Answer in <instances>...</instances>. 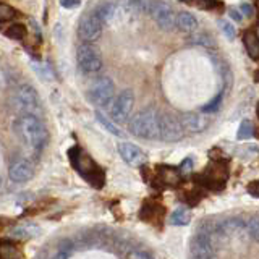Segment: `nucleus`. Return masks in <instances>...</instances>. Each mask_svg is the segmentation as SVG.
<instances>
[{
    "mask_svg": "<svg viewBox=\"0 0 259 259\" xmlns=\"http://www.w3.org/2000/svg\"><path fill=\"white\" fill-rule=\"evenodd\" d=\"M13 132L18 140L34 152H40L49 141L47 128L37 115H20L13 121Z\"/></svg>",
    "mask_w": 259,
    "mask_h": 259,
    "instance_id": "1",
    "label": "nucleus"
},
{
    "mask_svg": "<svg viewBox=\"0 0 259 259\" xmlns=\"http://www.w3.org/2000/svg\"><path fill=\"white\" fill-rule=\"evenodd\" d=\"M128 132L143 140H159L160 138V113L154 107L140 110L128 121Z\"/></svg>",
    "mask_w": 259,
    "mask_h": 259,
    "instance_id": "2",
    "label": "nucleus"
},
{
    "mask_svg": "<svg viewBox=\"0 0 259 259\" xmlns=\"http://www.w3.org/2000/svg\"><path fill=\"white\" fill-rule=\"evenodd\" d=\"M13 109L20 113V115H37L40 112V102L39 96L34 91V88L29 84H21L15 91L12 97Z\"/></svg>",
    "mask_w": 259,
    "mask_h": 259,
    "instance_id": "3",
    "label": "nucleus"
},
{
    "mask_svg": "<svg viewBox=\"0 0 259 259\" xmlns=\"http://www.w3.org/2000/svg\"><path fill=\"white\" fill-rule=\"evenodd\" d=\"M113 96H115V86H113V81L107 76L94 79L88 89L89 101L97 107H107Z\"/></svg>",
    "mask_w": 259,
    "mask_h": 259,
    "instance_id": "4",
    "label": "nucleus"
},
{
    "mask_svg": "<svg viewBox=\"0 0 259 259\" xmlns=\"http://www.w3.org/2000/svg\"><path fill=\"white\" fill-rule=\"evenodd\" d=\"M76 60H78L79 68L84 73H99L104 65L99 49L91 42H84L78 47Z\"/></svg>",
    "mask_w": 259,
    "mask_h": 259,
    "instance_id": "5",
    "label": "nucleus"
},
{
    "mask_svg": "<svg viewBox=\"0 0 259 259\" xmlns=\"http://www.w3.org/2000/svg\"><path fill=\"white\" fill-rule=\"evenodd\" d=\"M133 105H135L133 91L132 89H123V91H121L112 102V107H110L112 120L117 121V123H123V121H126L130 113L133 110Z\"/></svg>",
    "mask_w": 259,
    "mask_h": 259,
    "instance_id": "6",
    "label": "nucleus"
},
{
    "mask_svg": "<svg viewBox=\"0 0 259 259\" xmlns=\"http://www.w3.org/2000/svg\"><path fill=\"white\" fill-rule=\"evenodd\" d=\"M185 126L180 118L172 113H160V140L167 143H177L185 136Z\"/></svg>",
    "mask_w": 259,
    "mask_h": 259,
    "instance_id": "7",
    "label": "nucleus"
},
{
    "mask_svg": "<svg viewBox=\"0 0 259 259\" xmlns=\"http://www.w3.org/2000/svg\"><path fill=\"white\" fill-rule=\"evenodd\" d=\"M104 26L105 24L102 23V20L99 18V16H97L96 12L84 15L83 18H81L79 28H78L79 37L83 39L84 42H94V40H97L102 36Z\"/></svg>",
    "mask_w": 259,
    "mask_h": 259,
    "instance_id": "8",
    "label": "nucleus"
},
{
    "mask_svg": "<svg viewBox=\"0 0 259 259\" xmlns=\"http://www.w3.org/2000/svg\"><path fill=\"white\" fill-rule=\"evenodd\" d=\"M133 5L132 4H104V5H99L96 8V13L97 16L102 20V23L105 26H112V24L118 23L120 20H123L128 10L132 8Z\"/></svg>",
    "mask_w": 259,
    "mask_h": 259,
    "instance_id": "9",
    "label": "nucleus"
},
{
    "mask_svg": "<svg viewBox=\"0 0 259 259\" xmlns=\"http://www.w3.org/2000/svg\"><path fill=\"white\" fill-rule=\"evenodd\" d=\"M152 18L164 31H172L177 26V13L165 2H156L152 10Z\"/></svg>",
    "mask_w": 259,
    "mask_h": 259,
    "instance_id": "10",
    "label": "nucleus"
},
{
    "mask_svg": "<svg viewBox=\"0 0 259 259\" xmlns=\"http://www.w3.org/2000/svg\"><path fill=\"white\" fill-rule=\"evenodd\" d=\"M191 257L193 259H215V251L207 233H198L191 240Z\"/></svg>",
    "mask_w": 259,
    "mask_h": 259,
    "instance_id": "11",
    "label": "nucleus"
},
{
    "mask_svg": "<svg viewBox=\"0 0 259 259\" xmlns=\"http://www.w3.org/2000/svg\"><path fill=\"white\" fill-rule=\"evenodd\" d=\"M118 154L121 156L128 165L132 167H141L144 165L146 162H148V157H146V154L138 148L136 144L133 143H128V141H123L118 144Z\"/></svg>",
    "mask_w": 259,
    "mask_h": 259,
    "instance_id": "12",
    "label": "nucleus"
},
{
    "mask_svg": "<svg viewBox=\"0 0 259 259\" xmlns=\"http://www.w3.org/2000/svg\"><path fill=\"white\" fill-rule=\"evenodd\" d=\"M34 175V165L28 159H18L8 168V178L13 183H24L29 182Z\"/></svg>",
    "mask_w": 259,
    "mask_h": 259,
    "instance_id": "13",
    "label": "nucleus"
},
{
    "mask_svg": "<svg viewBox=\"0 0 259 259\" xmlns=\"http://www.w3.org/2000/svg\"><path fill=\"white\" fill-rule=\"evenodd\" d=\"M180 120L185 130L190 133H202L209 126V118L204 113H199V112H186L180 117Z\"/></svg>",
    "mask_w": 259,
    "mask_h": 259,
    "instance_id": "14",
    "label": "nucleus"
},
{
    "mask_svg": "<svg viewBox=\"0 0 259 259\" xmlns=\"http://www.w3.org/2000/svg\"><path fill=\"white\" fill-rule=\"evenodd\" d=\"M243 42H245V49L248 55L253 60H259V36L253 29H248L243 36Z\"/></svg>",
    "mask_w": 259,
    "mask_h": 259,
    "instance_id": "15",
    "label": "nucleus"
},
{
    "mask_svg": "<svg viewBox=\"0 0 259 259\" xmlns=\"http://www.w3.org/2000/svg\"><path fill=\"white\" fill-rule=\"evenodd\" d=\"M198 20L190 12H180L177 13V28L185 32H194L198 29Z\"/></svg>",
    "mask_w": 259,
    "mask_h": 259,
    "instance_id": "16",
    "label": "nucleus"
},
{
    "mask_svg": "<svg viewBox=\"0 0 259 259\" xmlns=\"http://www.w3.org/2000/svg\"><path fill=\"white\" fill-rule=\"evenodd\" d=\"M39 233V229L34 225H20L15 227L13 230H10V237L18 238V240H29L32 237H36Z\"/></svg>",
    "mask_w": 259,
    "mask_h": 259,
    "instance_id": "17",
    "label": "nucleus"
},
{
    "mask_svg": "<svg viewBox=\"0 0 259 259\" xmlns=\"http://www.w3.org/2000/svg\"><path fill=\"white\" fill-rule=\"evenodd\" d=\"M190 221H191L190 210L185 207H177L172 212V215H170V224L174 225H188Z\"/></svg>",
    "mask_w": 259,
    "mask_h": 259,
    "instance_id": "18",
    "label": "nucleus"
},
{
    "mask_svg": "<svg viewBox=\"0 0 259 259\" xmlns=\"http://www.w3.org/2000/svg\"><path fill=\"white\" fill-rule=\"evenodd\" d=\"M5 36L15 40H23L24 36H26V26L21 23H13L5 29Z\"/></svg>",
    "mask_w": 259,
    "mask_h": 259,
    "instance_id": "19",
    "label": "nucleus"
},
{
    "mask_svg": "<svg viewBox=\"0 0 259 259\" xmlns=\"http://www.w3.org/2000/svg\"><path fill=\"white\" fill-rule=\"evenodd\" d=\"M96 118L99 120V123H101L105 130H109V132H110L112 135H115V136H118V138L123 136V133H121L120 130L115 126V123H113V121H110L105 115H102L101 112H96Z\"/></svg>",
    "mask_w": 259,
    "mask_h": 259,
    "instance_id": "20",
    "label": "nucleus"
},
{
    "mask_svg": "<svg viewBox=\"0 0 259 259\" xmlns=\"http://www.w3.org/2000/svg\"><path fill=\"white\" fill-rule=\"evenodd\" d=\"M254 133V128H253V123H251L249 120H243L241 125L238 128V133H237V138L238 140H249L251 136Z\"/></svg>",
    "mask_w": 259,
    "mask_h": 259,
    "instance_id": "21",
    "label": "nucleus"
},
{
    "mask_svg": "<svg viewBox=\"0 0 259 259\" xmlns=\"http://www.w3.org/2000/svg\"><path fill=\"white\" fill-rule=\"evenodd\" d=\"M217 26L219 29L222 31V34L227 37V39H235V36H237V29L233 28V24L230 21H227V20H219L217 21Z\"/></svg>",
    "mask_w": 259,
    "mask_h": 259,
    "instance_id": "22",
    "label": "nucleus"
},
{
    "mask_svg": "<svg viewBox=\"0 0 259 259\" xmlns=\"http://www.w3.org/2000/svg\"><path fill=\"white\" fill-rule=\"evenodd\" d=\"M246 230L249 233V237L259 243V215H253L249 219L246 224Z\"/></svg>",
    "mask_w": 259,
    "mask_h": 259,
    "instance_id": "23",
    "label": "nucleus"
},
{
    "mask_svg": "<svg viewBox=\"0 0 259 259\" xmlns=\"http://www.w3.org/2000/svg\"><path fill=\"white\" fill-rule=\"evenodd\" d=\"M185 2H190V5H194L201 8V10H212L217 7V0H185Z\"/></svg>",
    "mask_w": 259,
    "mask_h": 259,
    "instance_id": "24",
    "label": "nucleus"
},
{
    "mask_svg": "<svg viewBox=\"0 0 259 259\" xmlns=\"http://www.w3.org/2000/svg\"><path fill=\"white\" fill-rule=\"evenodd\" d=\"M193 40L196 44H201V46H207V47H214V39L210 37L206 32H201V34H196L193 36Z\"/></svg>",
    "mask_w": 259,
    "mask_h": 259,
    "instance_id": "25",
    "label": "nucleus"
},
{
    "mask_svg": "<svg viewBox=\"0 0 259 259\" xmlns=\"http://www.w3.org/2000/svg\"><path fill=\"white\" fill-rule=\"evenodd\" d=\"M221 101H222V94L215 96L212 101H210L209 104H206L204 107H202V112H207V113H210V112H215V110L219 109V105H221Z\"/></svg>",
    "mask_w": 259,
    "mask_h": 259,
    "instance_id": "26",
    "label": "nucleus"
},
{
    "mask_svg": "<svg viewBox=\"0 0 259 259\" xmlns=\"http://www.w3.org/2000/svg\"><path fill=\"white\" fill-rule=\"evenodd\" d=\"M15 13V10L12 7H8V5H2L0 7V16H2V21H5V20H12L13 18V15Z\"/></svg>",
    "mask_w": 259,
    "mask_h": 259,
    "instance_id": "27",
    "label": "nucleus"
},
{
    "mask_svg": "<svg viewBox=\"0 0 259 259\" xmlns=\"http://www.w3.org/2000/svg\"><path fill=\"white\" fill-rule=\"evenodd\" d=\"M60 2V5L63 7V8H76V7H79V4H81V0H59Z\"/></svg>",
    "mask_w": 259,
    "mask_h": 259,
    "instance_id": "28",
    "label": "nucleus"
},
{
    "mask_svg": "<svg viewBox=\"0 0 259 259\" xmlns=\"http://www.w3.org/2000/svg\"><path fill=\"white\" fill-rule=\"evenodd\" d=\"M191 168H193V159H191V157H186V159L182 162L180 170H182V172H190Z\"/></svg>",
    "mask_w": 259,
    "mask_h": 259,
    "instance_id": "29",
    "label": "nucleus"
},
{
    "mask_svg": "<svg viewBox=\"0 0 259 259\" xmlns=\"http://www.w3.org/2000/svg\"><path fill=\"white\" fill-rule=\"evenodd\" d=\"M240 10H241V13L245 15V16H251V15H253V8H251L249 4H243L240 7Z\"/></svg>",
    "mask_w": 259,
    "mask_h": 259,
    "instance_id": "30",
    "label": "nucleus"
},
{
    "mask_svg": "<svg viewBox=\"0 0 259 259\" xmlns=\"http://www.w3.org/2000/svg\"><path fill=\"white\" fill-rule=\"evenodd\" d=\"M230 16L235 21H241V13L238 10H235V8H230Z\"/></svg>",
    "mask_w": 259,
    "mask_h": 259,
    "instance_id": "31",
    "label": "nucleus"
},
{
    "mask_svg": "<svg viewBox=\"0 0 259 259\" xmlns=\"http://www.w3.org/2000/svg\"><path fill=\"white\" fill-rule=\"evenodd\" d=\"M68 251H59V253H57L52 259H68Z\"/></svg>",
    "mask_w": 259,
    "mask_h": 259,
    "instance_id": "32",
    "label": "nucleus"
},
{
    "mask_svg": "<svg viewBox=\"0 0 259 259\" xmlns=\"http://www.w3.org/2000/svg\"><path fill=\"white\" fill-rule=\"evenodd\" d=\"M256 113H257V118H259V104H257V109H256Z\"/></svg>",
    "mask_w": 259,
    "mask_h": 259,
    "instance_id": "33",
    "label": "nucleus"
}]
</instances>
